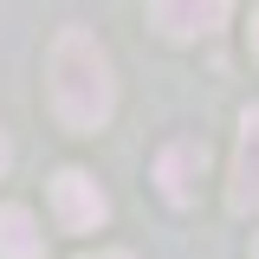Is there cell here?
Masks as SVG:
<instances>
[{"instance_id": "6da1fadb", "label": "cell", "mask_w": 259, "mask_h": 259, "mask_svg": "<svg viewBox=\"0 0 259 259\" xmlns=\"http://www.w3.org/2000/svg\"><path fill=\"white\" fill-rule=\"evenodd\" d=\"M46 78H52V110H59L65 130H104L110 123V110H117V71H110V52L84 26H65L52 39Z\"/></svg>"}, {"instance_id": "7a4b0ae2", "label": "cell", "mask_w": 259, "mask_h": 259, "mask_svg": "<svg viewBox=\"0 0 259 259\" xmlns=\"http://www.w3.org/2000/svg\"><path fill=\"white\" fill-rule=\"evenodd\" d=\"M233 0H149V26L162 39H207L227 26Z\"/></svg>"}, {"instance_id": "3957f363", "label": "cell", "mask_w": 259, "mask_h": 259, "mask_svg": "<svg viewBox=\"0 0 259 259\" xmlns=\"http://www.w3.org/2000/svg\"><path fill=\"white\" fill-rule=\"evenodd\" d=\"M52 214H59L65 233H91V227H104L110 201H104V188H97L84 168H65L59 182H52Z\"/></svg>"}, {"instance_id": "277c9868", "label": "cell", "mask_w": 259, "mask_h": 259, "mask_svg": "<svg viewBox=\"0 0 259 259\" xmlns=\"http://www.w3.org/2000/svg\"><path fill=\"white\" fill-rule=\"evenodd\" d=\"M201 175H207V143L201 136H182V143H168L156 156V182H162V194L175 207H188L194 194H201Z\"/></svg>"}, {"instance_id": "5b68a950", "label": "cell", "mask_w": 259, "mask_h": 259, "mask_svg": "<svg viewBox=\"0 0 259 259\" xmlns=\"http://www.w3.org/2000/svg\"><path fill=\"white\" fill-rule=\"evenodd\" d=\"M227 201H233V214H253L259 207V110L240 117V149H233V188H227Z\"/></svg>"}, {"instance_id": "8992f818", "label": "cell", "mask_w": 259, "mask_h": 259, "mask_svg": "<svg viewBox=\"0 0 259 259\" xmlns=\"http://www.w3.org/2000/svg\"><path fill=\"white\" fill-rule=\"evenodd\" d=\"M0 259H46V233L32 221V207H0Z\"/></svg>"}, {"instance_id": "52a82bcc", "label": "cell", "mask_w": 259, "mask_h": 259, "mask_svg": "<svg viewBox=\"0 0 259 259\" xmlns=\"http://www.w3.org/2000/svg\"><path fill=\"white\" fill-rule=\"evenodd\" d=\"M84 259H136V253H117V246H97V253H84Z\"/></svg>"}, {"instance_id": "ba28073f", "label": "cell", "mask_w": 259, "mask_h": 259, "mask_svg": "<svg viewBox=\"0 0 259 259\" xmlns=\"http://www.w3.org/2000/svg\"><path fill=\"white\" fill-rule=\"evenodd\" d=\"M7 162H13V149H7V136H0V175H7Z\"/></svg>"}, {"instance_id": "9c48e42d", "label": "cell", "mask_w": 259, "mask_h": 259, "mask_svg": "<svg viewBox=\"0 0 259 259\" xmlns=\"http://www.w3.org/2000/svg\"><path fill=\"white\" fill-rule=\"evenodd\" d=\"M253 52H259V13H253Z\"/></svg>"}, {"instance_id": "30bf717a", "label": "cell", "mask_w": 259, "mask_h": 259, "mask_svg": "<svg viewBox=\"0 0 259 259\" xmlns=\"http://www.w3.org/2000/svg\"><path fill=\"white\" fill-rule=\"evenodd\" d=\"M253 259H259V246H253Z\"/></svg>"}]
</instances>
